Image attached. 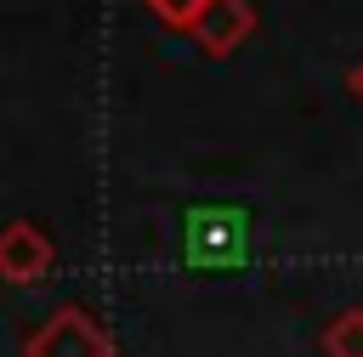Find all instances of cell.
Returning <instances> with one entry per match:
<instances>
[{
	"instance_id": "cell-1",
	"label": "cell",
	"mask_w": 363,
	"mask_h": 357,
	"mask_svg": "<svg viewBox=\"0 0 363 357\" xmlns=\"http://www.w3.org/2000/svg\"><path fill=\"white\" fill-rule=\"evenodd\" d=\"M23 357H113V334L91 306H57L40 329H28Z\"/></svg>"
},
{
	"instance_id": "cell-2",
	"label": "cell",
	"mask_w": 363,
	"mask_h": 357,
	"mask_svg": "<svg viewBox=\"0 0 363 357\" xmlns=\"http://www.w3.org/2000/svg\"><path fill=\"white\" fill-rule=\"evenodd\" d=\"M255 6L250 0H210L204 11H199V23L187 28V40L204 51V57H233L250 34H255Z\"/></svg>"
},
{
	"instance_id": "cell-3",
	"label": "cell",
	"mask_w": 363,
	"mask_h": 357,
	"mask_svg": "<svg viewBox=\"0 0 363 357\" xmlns=\"http://www.w3.org/2000/svg\"><path fill=\"white\" fill-rule=\"evenodd\" d=\"M51 261H57V244L45 238V227L34 221L0 227V283H40Z\"/></svg>"
},
{
	"instance_id": "cell-4",
	"label": "cell",
	"mask_w": 363,
	"mask_h": 357,
	"mask_svg": "<svg viewBox=\"0 0 363 357\" xmlns=\"http://www.w3.org/2000/svg\"><path fill=\"white\" fill-rule=\"evenodd\" d=\"M323 357H363V306H346L323 329Z\"/></svg>"
},
{
	"instance_id": "cell-5",
	"label": "cell",
	"mask_w": 363,
	"mask_h": 357,
	"mask_svg": "<svg viewBox=\"0 0 363 357\" xmlns=\"http://www.w3.org/2000/svg\"><path fill=\"white\" fill-rule=\"evenodd\" d=\"M142 6H147V11H153V17L164 23V28H176V34H187V28L199 23V11H204L210 0H142Z\"/></svg>"
},
{
	"instance_id": "cell-6",
	"label": "cell",
	"mask_w": 363,
	"mask_h": 357,
	"mask_svg": "<svg viewBox=\"0 0 363 357\" xmlns=\"http://www.w3.org/2000/svg\"><path fill=\"white\" fill-rule=\"evenodd\" d=\"M346 91H352V96H357V102H363V57H357V62H352V68H346Z\"/></svg>"
}]
</instances>
